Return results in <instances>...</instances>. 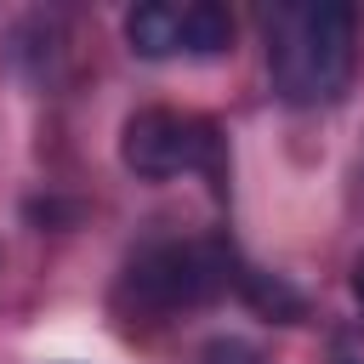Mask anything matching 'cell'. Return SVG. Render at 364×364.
I'll use <instances>...</instances> for the list:
<instances>
[{"label":"cell","instance_id":"obj_5","mask_svg":"<svg viewBox=\"0 0 364 364\" xmlns=\"http://www.w3.org/2000/svg\"><path fill=\"white\" fill-rule=\"evenodd\" d=\"M233 284L245 290V301H250L256 313H267V318H279V324H301V318H307V301H301V290H296L290 279H279V273L239 267V273H233Z\"/></svg>","mask_w":364,"mask_h":364},{"label":"cell","instance_id":"obj_3","mask_svg":"<svg viewBox=\"0 0 364 364\" xmlns=\"http://www.w3.org/2000/svg\"><path fill=\"white\" fill-rule=\"evenodd\" d=\"M119 159L142 182H165L176 171H199L210 193H228V136L210 119L176 114V108H142L119 131Z\"/></svg>","mask_w":364,"mask_h":364},{"label":"cell","instance_id":"obj_6","mask_svg":"<svg viewBox=\"0 0 364 364\" xmlns=\"http://www.w3.org/2000/svg\"><path fill=\"white\" fill-rule=\"evenodd\" d=\"M233 46V17L216 0H193L182 6V51L188 57H222Z\"/></svg>","mask_w":364,"mask_h":364},{"label":"cell","instance_id":"obj_2","mask_svg":"<svg viewBox=\"0 0 364 364\" xmlns=\"http://www.w3.org/2000/svg\"><path fill=\"white\" fill-rule=\"evenodd\" d=\"M233 273H239V262H233V250L222 239H205V245H193V239H159V245H148V250L131 256V267L119 279V301L136 307V313H148V318H165V313L210 301Z\"/></svg>","mask_w":364,"mask_h":364},{"label":"cell","instance_id":"obj_1","mask_svg":"<svg viewBox=\"0 0 364 364\" xmlns=\"http://www.w3.org/2000/svg\"><path fill=\"white\" fill-rule=\"evenodd\" d=\"M358 17L341 0H301L267 11V74L290 108H324L353 80Z\"/></svg>","mask_w":364,"mask_h":364},{"label":"cell","instance_id":"obj_4","mask_svg":"<svg viewBox=\"0 0 364 364\" xmlns=\"http://www.w3.org/2000/svg\"><path fill=\"white\" fill-rule=\"evenodd\" d=\"M125 40L136 57L159 63V57H176L182 51V6H165V0H142L125 11Z\"/></svg>","mask_w":364,"mask_h":364},{"label":"cell","instance_id":"obj_8","mask_svg":"<svg viewBox=\"0 0 364 364\" xmlns=\"http://www.w3.org/2000/svg\"><path fill=\"white\" fill-rule=\"evenodd\" d=\"M353 290H358V301H364V262H358V273H353Z\"/></svg>","mask_w":364,"mask_h":364},{"label":"cell","instance_id":"obj_7","mask_svg":"<svg viewBox=\"0 0 364 364\" xmlns=\"http://www.w3.org/2000/svg\"><path fill=\"white\" fill-rule=\"evenodd\" d=\"M205 364H262V353L250 341H239V336H216L205 347Z\"/></svg>","mask_w":364,"mask_h":364}]
</instances>
